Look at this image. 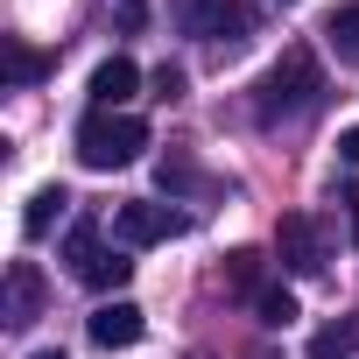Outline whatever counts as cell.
<instances>
[{
  "label": "cell",
  "mask_w": 359,
  "mask_h": 359,
  "mask_svg": "<svg viewBox=\"0 0 359 359\" xmlns=\"http://www.w3.org/2000/svg\"><path fill=\"white\" fill-rule=\"evenodd\" d=\"M254 310H261V324H275V331H282V324L296 317V296H289V289H261V296H254Z\"/></svg>",
  "instance_id": "obj_14"
},
{
  "label": "cell",
  "mask_w": 359,
  "mask_h": 359,
  "mask_svg": "<svg viewBox=\"0 0 359 359\" xmlns=\"http://www.w3.org/2000/svg\"><path fill=\"white\" fill-rule=\"evenodd\" d=\"M303 352H310V359H352V352H359V317H331V324H317Z\"/></svg>",
  "instance_id": "obj_10"
},
{
  "label": "cell",
  "mask_w": 359,
  "mask_h": 359,
  "mask_svg": "<svg viewBox=\"0 0 359 359\" xmlns=\"http://www.w3.org/2000/svg\"><path fill=\"white\" fill-rule=\"evenodd\" d=\"M191 184H198V169L184 155H162V191H191Z\"/></svg>",
  "instance_id": "obj_15"
},
{
  "label": "cell",
  "mask_w": 359,
  "mask_h": 359,
  "mask_svg": "<svg viewBox=\"0 0 359 359\" xmlns=\"http://www.w3.org/2000/svg\"><path fill=\"white\" fill-rule=\"evenodd\" d=\"M169 15L184 36H205V43H240L247 36V8L240 0H169Z\"/></svg>",
  "instance_id": "obj_4"
},
{
  "label": "cell",
  "mask_w": 359,
  "mask_h": 359,
  "mask_svg": "<svg viewBox=\"0 0 359 359\" xmlns=\"http://www.w3.org/2000/svg\"><path fill=\"white\" fill-rule=\"evenodd\" d=\"M226 275H233V289H254V275H261V254H233V261H226Z\"/></svg>",
  "instance_id": "obj_16"
},
{
  "label": "cell",
  "mask_w": 359,
  "mask_h": 359,
  "mask_svg": "<svg viewBox=\"0 0 359 359\" xmlns=\"http://www.w3.org/2000/svg\"><path fill=\"white\" fill-rule=\"evenodd\" d=\"M155 99H184V71H176V64L155 71Z\"/></svg>",
  "instance_id": "obj_17"
},
{
  "label": "cell",
  "mask_w": 359,
  "mask_h": 359,
  "mask_svg": "<svg viewBox=\"0 0 359 359\" xmlns=\"http://www.w3.org/2000/svg\"><path fill=\"white\" fill-rule=\"evenodd\" d=\"M64 205H71V191H64V184H43V191L29 198V212H22V233H29V240H43V233L57 226V212H64Z\"/></svg>",
  "instance_id": "obj_12"
},
{
  "label": "cell",
  "mask_w": 359,
  "mask_h": 359,
  "mask_svg": "<svg viewBox=\"0 0 359 359\" xmlns=\"http://www.w3.org/2000/svg\"><path fill=\"white\" fill-rule=\"evenodd\" d=\"M317 99H324V71H317V57H310L303 43H289V50H282V64L261 78V106H254V113L275 127V120H296V113H310Z\"/></svg>",
  "instance_id": "obj_1"
},
{
  "label": "cell",
  "mask_w": 359,
  "mask_h": 359,
  "mask_svg": "<svg viewBox=\"0 0 359 359\" xmlns=\"http://www.w3.org/2000/svg\"><path fill=\"white\" fill-rule=\"evenodd\" d=\"M184 226H191L184 212L148 205V198H134V205H120V212H113V240H120V247H162V240H176Z\"/></svg>",
  "instance_id": "obj_5"
},
{
  "label": "cell",
  "mask_w": 359,
  "mask_h": 359,
  "mask_svg": "<svg viewBox=\"0 0 359 359\" xmlns=\"http://www.w3.org/2000/svg\"><path fill=\"white\" fill-rule=\"evenodd\" d=\"M345 219H352V247H359V184H345Z\"/></svg>",
  "instance_id": "obj_18"
},
{
  "label": "cell",
  "mask_w": 359,
  "mask_h": 359,
  "mask_svg": "<svg viewBox=\"0 0 359 359\" xmlns=\"http://www.w3.org/2000/svg\"><path fill=\"white\" fill-rule=\"evenodd\" d=\"M338 155H345V162H359V127H345V134H338Z\"/></svg>",
  "instance_id": "obj_19"
},
{
  "label": "cell",
  "mask_w": 359,
  "mask_h": 359,
  "mask_svg": "<svg viewBox=\"0 0 359 359\" xmlns=\"http://www.w3.org/2000/svg\"><path fill=\"white\" fill-rule=\"evenodd\" d=\"M64 261H71V275H78L85 289H120V282L134 275V261H127V254H113V247L99 240V226H78V233H71V247H64Z\"/></svg>",
  "instance_id": "obj_3"
},
{
  "label": "cell",
  "mask_w": 359,
  "mask_h": 359,
  "mask_svg": "<svg viewBox=\"0 0 359 359\" xmlns=\"http://www.w3.org/2000/svg\"><path fill=\"white\" fill-rule=\"evenodd\" d=\"M43 71H50V57H43V50H29V43H8V78H15V85H36Z\"/></svg>",
  "instance_id": "obj_13"
},
{
  "label": "cell",
  "mask_w": 359,
  "mask_h": 359,
  "mask_svg": "<svg viewBox=\"0 0 359 359\" xmlns=\"http://www.w3.org/2000/svg\"><path fill=\"white\" fill-rule=\"evenodd\" d=\"M36 359H64V352H36Z\"/></svg>",
  "instance_id": "obj_20"
},
{
  "label": "cell",
  "mask_w": 359,
  "mask_h": 359,
  "mask_svg": "<svg viewBox=\"0 0 359 359\" xmlns=\"http://www.w3.org/2000/svg\"><path fill=\"white\" fill-rule=\"evenodd\" d=\"M134 85H141V71H134V57H106V64L92 71V106H106V113H120V106L134 99Z\"/></svg>",
  "instance_id": "obj_9"
},
{
  "label": "cell",
  "mask_w": 359,
  "mask_h": 359,
  "mask_svg": "<svg viewBox=\"0 0 359 359\" xmlns=\"http://www.w3.org/2000/svg\"><path fill=\"white\" fill-rule=\"evenodd\" d=\"M275 247H282V268H289V275H317V268H324V233H317V219H303V212H289V219L275 226Z\"/></svg>",
  "instance_id": "obj_6"
},
{
  "label": "cell",
  "mask_w": 359,
  "mask_h": 359,
  "mask_svg": "<svg viewBox=\"0 0 359 359\" xmlns=\"http://www.w3.org/2000/svg\"><path fill=\"white\" fill-rule=\"evenodd\" d=\"M324 43L338 50V64H352V71H359V0L331 8V22H324Z\"/></svg>",
  "instance_id": "obj_11"
},
{
  "label": "cell",
  "mask_w": 359,
  "mask_h": 359,
  "mask_svg": "<svg viewBox=\"0 0 359 359\" xmlns=\"http://www.w3.org/2000/svg\"><path fill=\"white\" fill-rule=\"evenodd\" d=\"M141 331H148V317H141V303H99L92 310V345H106V352H127V345H141Z\"/></svg>",
  "instance_id": "obj_7"
},
{
  "label": "cell",
  "mask_w": 359,
  "mask_h": 359,
  "mask_svg": "<svg viewBox=\"0 0 359 359\" xmlns=\"http://www.w3.org/2000/svg\"><path fill=\"white\" fill-rule=\"evenodd\" d=\"M141 148H148V127H141L134 113L92 106V113L78 120V162H85V169H127Z\"/></svg>",
  "instance_id": "obj_2"
},
{
  "label": "cell",
  "mask_w": 359,
  "mask_h": 359,
  "mask_svg": "<svg viewBox=\"0 0 359 359\" xmlns=\"http://www.w3.org/2000/svg\"><path fill=\"white\" fill-rule=\"evenodd\" d=\"M0 317H8L15 331L43 317V275H36L29 261H15V268H8V310H0Z\"/></svg>",
  "instance_id": "obj_8"
}]
</instances>
